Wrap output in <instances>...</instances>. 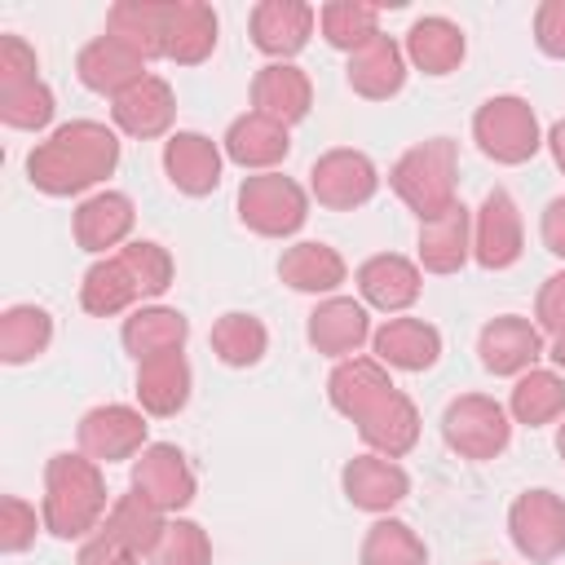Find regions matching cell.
I'll use <instances>...</instances> for the list:
<instances>
[{"instance_id":"1","label":"cell","mask_w":565,"mask_h":565,"mask_svg":"<svg viewBox=\"0 0 565 565\" xmlns=\"http://www.w3.org/2000/svg\"><path fill=\"white\" fill-rule=\"evenodd\" d=\"M327 397H331V406L344 419H353V428L371 446V455L402 459V455L415 450V441H419V411L388 380V366H380L375 358H344V362H335V371L327 380Z\"/></svg>"},{"instance_id":"2","label":"cell","mask_w":565,"mask_h":565,"mask_svg":"<svg viewBox=\"0 0 565 565\" xmlns=\"http://www.w3.org/2000/svg\"><path fill=\"white\" fill-rule=\"evenodd\" d=\"M115 168H119V137L97 119H71L53 128L44 141H35L26 154V177L49 199L84 194L97 181H106Z\"/></svg>"},{"instance_id":"3","label":"cell","mask_w":565,"mask_h":565,"mask_svg":"<svg viewBox=\"0 0 565 565\" xmlns=\"http://www.w3.org/2000/svg\"><path fill=\"white\" fill-rule=\"evenodd\" d=\"M106 512H110V499H106L102 463H93L84 450H57L44 463V503H40L44 530L62 543L93 539Z\"/></svg>"},{"instance_id":"4","label":"cell","mask_w":565,"mask_h":565,"mask_svg":"<svg viewBox=\"0 0 565 565\" xmlns=\"http://www.w3.org/2000/svg\"><path fill=\"white\" fill-rule=\"evenodd\" d=\"M455 177H459V150L450 137H428L419 146H411L393 172H388V185L393 194L424 221H437L441 212H450L459 199H455Z\"/></svg>"},{"instance_id":"5","label":"cell","mask_w":565,"mask_h":565,"mask_svg":"<svg viewBox=\"0 0 565 565\" xmlns=\"http://www.w3.org/2000/svg\"><path fill=\"white\" fill-rule=\"evenodd\" d=\"M472 141L486 159L503 163V168H516L525 159L539 154L543 146V132H539V115L525 97L516 93H499V97H486L472 115Z\"/></svg>"},{"instance_id":"6","label":"cell","mask_w":565,"mask_h":565,"mask_svg":"<svg viewBox=\"0 0 565 565\" xmlns=\"http://www.w3.org/2000/svg\"><path fill=\"white\" fill-rule=\"evenodd\" d=\"M309 216V194L282 172H252L238 185V221L260 238H291Z\"/></svg>"},{"instance_id":"7","label":"cell","mask_w":565,"mask_h":565,"mask_svg":"<svg viewBox=\"0 0 565 565\" xmlns=\"http://www.w3.org/2000/svg\"><path fill=\"white\" fill-rule=\"evenodd\" d=\"M441 437L459 459H499L512 441V415L486 393H463L441 415Z\"/></svg>"},{"instance_id":"8","label":"cell","mask_w":565,"mask_h":565,"mask_svg":"<svg viewBox=\"0 0 565 565\" xmlns=\"http://www.w3.org/2000/svg\"><path fill=\"white\" fill-rule=\"evenodd\" d=\"M512 547L530 565H552L565 556V499L556 490H525L508 508Z\"/></svg>"},{"instance_id":"9","label":"cell","mask_w":565,"mask_h":565,"mask_svg":"<svg viewBox=\"0 0 565 565\" xmlns=\"http://www.w3.org/2000/svg\"><path fill=\"white\" fill-rule=\"evenodd\" d=\"M128 490H137L150 508H159L163 516H177L181 508L194 503V468L185 463V455L172 441H150L137 459H132V477Z\"/></svg>"},{"instance_id":"10","label":"cell","mask_w":565,"mask_h":565,"mask_svg":"<svg viewBox=\"0 0 565 565\" xmlns=\"http://www.w3.org/2000/svg\"><path fill=\"white\" fill-rule=\"evenodd\" d=\"M375 190H380V172L362 150L340 146V150L318 154L313 168H309V194L318 199V207L353 212V207L371 203Z\"/></svg>"},{"instance_id":"11","label":"cell","mask_w":565,"mask_h":565,"mask_svg":"<svg viewBox=\"0 0 565 565\" xmlns=\"http://www.w3.org/2000/svg\"><path fill=\"white\" fill-rule=\"evenodd\" d=\"M146 411L141 406H124V402H106V406H93L75 437H79V450L93 459V463H119V459H137L150 441H146Z\"/></svg>"},{"instance_id":"12","label":"cell","mask_w":565,"mask_h":565,"mask_svg":"<svg viewBox=\"0 0 565 565\" xmlns=\"http://www.w3.org/2000/svg\"><path fill=\"white\" fill-rule=\"evenodd\" d=\"M525 252L521 207L508 190H490L472 212V260L481 269H512Z\"/></svg>"},{"instance_id":"13","label":"cell","mask_w":565,"mask_h":565,"mask_svg":"<svg viewBox=\"0 0 565 565\" xmlns=\"http://www.w3.org/2000/svg\"><path fill=\"white\" fill-rule=\"evenodd\" d=\"M477 358H481V366H486L490 375L516 380V375L534 371L539 358H547V340H543V331H539L530 318H521V313H499V318H490V322L477 331Z\"/></svg>"},{"instance_id":"14","label":"cell","mask_w":565,"mask_h":565,"mask_svg":"<svg viewBox=\"0 0 565 565\" xmlns=\"http://www.w3.org/2000/svg\"><path fill=\"white\" fill-rule=\"evenodd\" d=\"M313 22H318V9L305 4V0H260L247 18V31H252V44L265 57L287 62L309 44Z\"/></svg>"},{"instance_id":"15","label":"cell","mask_w":565,"mask_h":565,"mask_svg":"<svg viewBox=\"0 0 565 565\" xmlns=\"http://www.w3.org/2000/svg\"><path fill=\"white\" fill-rule=\"evenodd\" d=\"M340 490L344 499L358 508V512H393L406 494H411V477L397 459H384V455H358L344 463L340 472Z\"/></svg>"},{"instance_id":"16","label":"cell","mask_w":565,"mask_h":565,"mask_svg":"<svg viewBox=\"0 0 565 565\" xmlns=\"http://www.w3.org/2000/svg\"><path fill=\"white\" fill-rule=\"evenodd\" d=\"M358 291H362V305L380 309V313H402L419 300V287H424V274L415 260L397 256V252H380V256H366L353 274Z\"/></svg>"},{"instance_id":"17","label":"cell","mask_w":565,"mask_h":565,"mask_svg":"<svg viewBox=\"0 0 565 565\" xmlns=\"http://www.w3.org/2000/svg\"><path fill=\"white\" fill-rule=\"evenodd\" d=\"M305 335L309 344L322 353V358H358V349L371 340V318H366V305L353 300V296H327L309 322H305Z\"/></svg>"},{"instance_id":"18","label":"cell","mask_w":565,"mask_h":565,"mask_svg":"<svg viewBox=\"0 0 565 565\" xmlns=\"http://www.w3.org/2000/svg\"><path fill=\"white\" fill-rule=\"evenodd\" d=\"M75 75H79L84 88H93V93H102V97L115 102L119 93H128L132 84L146 79V57L132 53V49H128L124 40H115V35H97V40H88V44L79 49Z\"/></svg>"},{"instance_id":"19","label":"cell","mask_w":565,"mask_h":565,"mask_svg":"<svg viewBox=\"0 0 565 565\" xmlns=\"http://www.w3.org/2000/svg\"><path fill=\"white\" fill-rule=\"evenodd\" d=\"M110 119L124 137H137V141H154L172 128L177 119V93L168 79L159 75H146L141 84H132L128 93H119L110 102Z\"/></svg>"},{"instance_id":"20","label":"cell","mask_w":565,"mask_h":565,"mask_svg":"<svg viewBox=\"0 0 565 565\" xmlns=\"http://www.w3.org/2000/svg\"><path fill=\"white\" fill-rule=\"evenodd\" d=\"M344 79H349V88H353L358 97H366V102H388V97H397V93L406 88V53H402V44L380 31L375 40H366L362 49L349 53Z\"/></svg>"},{"instance_id":"21","label":"cell","mask_w":565,"mask_h":565,"mask_svg":"<svg viewBox=\"0 0 565 565\" xmlns=\"http://www.w3.org/2000/svg\"><path fill=\"white\" fill-rule=\"evenodd\" d=\"M309 106H313V84H309V75L300 66H291V62H265L252 75V110L256 115L291 128V124H300L309 115Z\"/></svg>"},{"instance_id":"22","label":"cell","mask_w":565,"mask_h":565,"mask_svg":"<svg viewBox=\"0 0 565 565\" xmlns=\"http://www.w3.org/2000/svg\"><path fill=\"white\" fill-rule=\"evenodd\" d=\"M221 163H225V150L203 132H172L163 141V172L190 199H203L221 185Z\"/></svg>"},{"instance_id":"23","label":"cell","mask_w":565,"mask_h":565,"mask_svg":"<svg viewBox=\"0 0 565 565\" xmlns=\"http://www.w3.org/2000/svg\"><path fill=\"white\" fill-rule=\"evenodd\" d=\"M132 221H137V212H132V199H128V194H119V190H97V194H88V199L75 207L71 234H75V243H79L84 252L106 256L110 247H124V238L132 234Z\"/></svg>"},{"instance_id":"24","label":"cell","mask_w":565,"mask_h":565,"mask_svg":"<svg viewBox=\"0 0 565 565\" xmlns=\"http://www.w3.org/2000/svg\"><path fill=\"white\" fill-rule=\"evenodd\" d=\"M371 349L388 371H428L441 358V331L424 318H388L380 331H371Z\"/></svg>"},{"instance_id":"25","label":"cell","mask_w":565,"mask_h":565,"mask_svg":"<svg viewBox=\"0 0 565 565\" xmlns=\"http://www.w3.org/2000/svg\"><path fill=\"white\" fill-rule=\"evenodd\" d=\"M221 150H225L230 163H238L247 172H274L291 150V132L282 124L247 110L225 128V146Z\"/></svg>"},{"instance_id":"26","label":"cell","mask_w":565,"mask_h":565,"mask_svg":"<svg viewBox=\"0 0 565 565\" xmlns=\"http://www.w3.org/2000/svg\"><path fill=\"white\" fill-rule=\"evenodd\" d=\"M402 53H406V62H411L415 71L441 79V75L459 71V62H463V53H468V40H463L459 22H450V18H441V13H428V18H415V22H411Z\"/></svg>"},{"instance_id":"27","label":"cell","mask_w":565,"mask_h":565,"mask_svg":"<svg viewBox=\"0 0 565 565\" xmlns=\"http://www.w3.org/2000/svg\"><path fill=\"white\" fill-rule=\"evenodd\" d=\"M168 22H172V0H119L106 13V35L124 40L132 53L150 62L168 53Z\"/></svg>"},{"instance_id":"28","label":"cell","mask_w":565,"mask_h":565,"mask_svg":"<svg viewBox=\"0 0 565 565\" xmlns=\"http://www.w3.org/2000/svg\"><path fill=\"white\" fill-rule=\"evenodd\" d=\"M185 402H190V362L181 349L137 362V406L146 415L168 419V415L185 411Z\"/></svg>"},{"instance_id":"29","label":"cell","mask_w":565,"mask_h":565,"mask_svg":"<svg viewBox=\"0 0 565 565\" xmlns=\"http://www.w3.org/2000/svg\"><path fill=\"white\" fill-rule=\"evenodd\" d=\"M472 256V212L455 203L437 221L419 225V269L428 274H459Z\"/></svg>"},{"instance_id":"30","label":"cell","mask_w":565,"mask_h":565,"mask_svg":"<svg viewBox=\"0 0 565 565\" xmlns=\"http://www.w3.org/2000/svg\"><path fill=\"white\" fill-rule=\"evenodd\" d=\"M278 278H282L291 291L331 296V291L349 278V265H344V256H340L335 247L305 238V243L282 247V256H278Z\"/></svg>"},{"instance_id":"31","label":"cell","mask_w":565,"mask_h":565,"mask_svg":"<svg viewBox=\"0 0 565 565\" xmlns=\"http://www.w3.org/2000/svg\"><path fill=\"white\" fill-rule=\"evenodd\" d=\"M185 335H190L185 313H181V309H168V305H137V309L124 318V331H119L124 349H128L137 362H146V358H154V353L181 349Z\"/></svg>"},{"instance_id":"32","label":"cell","mask_w":565,"mask_h":565,"mask_svg":"<svg viewBox=\"0 0 565 565\" xmlns=\"http://www.w3.org/2000/svg\"><path fill=\"white\" fill-rule=\"evenodd\" d=\"M216 13L212 4H199V0H172V22H168V62L177 66H199L212 57L216 49Z\"/></svg>"},{"instance_id":"33","label":"cell","mask_w":565,"mask_h":565,"mask_svg":"<svg viewBox=\"0 0 565 565\" xmlns=\"http://www.w3.org/2000/svg\"><path fill=\"white\" fill-rule=\"evenodd\" d=\"M137 300H141V291H137V282H132V274L124 269L119 256H102V260L88 265V274H84V282H79V305H84V313H93V318H115V313L132 309Z\"/></svg>"},{"instance_id":"34","label":"cell","mask_w":565,"mask_h":565,"mask_svg":"<svg viewBox=\"0 0 565 565\" xmlns=\"http://www.w3.org/2000/svg\"><path fill=\"white\" fill-rule=\"evenodd\" d=\"M508 415H512V424H525V428H543V424L561 419L565 415V380L556 371H543V366L516 375L512 397H508Z\"/></svg>"},{"instance_id":"35","label":"cell","mask_w":565,"mask_h":565,"mask_svg":"<svg viewBox=\"0 0 565 565\" xmlns=\"http://www.w3.org/2000/svg\"><path fill=\"white\" fill-rule=\"evenodd\" d=\"M53 344V318L40 305H9L0 313V362H35Z\"/></svg>"},{"instance_id":"36","label":"cell","mask_w":565,"mask_h":565,"mask_svg":"<svg viewBox=\"0 0 565 565\" xmlns=\"http://www.w3.org/2000/svg\"><path fill=\"white\" fill-rule=\"evenodd\" d=\"M212 353L225 362V366H256L265 353H269V331L256 313H243V309H230L212 322V335H207Z\"/></svg>"},{"instance_id":"37","label":"cell","mask_w":565,"mask_h":565,"mask_svg":"<svg viewBox=\"0 0 565 565\" xmlns=\"http://www.w3.org/2000/svg\"><path fill=\"white\" fill-rule=\"evenodd\" d=\"M358 561H362V565H428V547H424V539H419L406 521L380 516V521L362 534Z\"/></svg>"},{"instance_id":"38","label":"cell","mask_w":565,"mask_h":565,"mask_svg":"<svg viewBox=\"0 0 565 565\" xmlns=\"http://www.w3.org/2000/svg\"><path fill=\"white\" fill-rule=\"evenodd\" d=\"M163 525H168V516H163L159 508H150L137 490L119 494V499L110 503L106 521H102V530H106V534H115L119 543H128L137 556H146V552L154 547V539L163 534Z\"/></svg>"},{"instance_id":"39","label":"cell","mask_w":565,"mask_h":565,"mask_svg":"<svg viewBox=\"0 0 565 565\" xmlns=\"http://www.w3.org/2000/svg\"><path fill=\"white\" fill-rule=\"evenodd\" d=\"M318 31L331 49H362L366 40L380 35V9L375 4H362V0H331L318 9Z\"/></svg>"},{"instance_id":"40","label":"cell","mask_w":565,"mask_h":565,"mask_svg":"<svg viewBox=\"0 0 565 565\" xmlns=\"http://www.w3.org/2000/svg\"><path fill=\"white\" fill-rule=\"evenodd\" d=\"M146 565H212V543L207 530L199 521L172 516L163 525V534L154 539V547L146 552Z\"/></svg>"},{"instance_id":"41","label":"cell","mask_w":565,"mask_h":565,"mask_svg":"<svg viewBox=\"0 0 565 565\" xmlns=\"http://www.w3.org/2000/svg\"><path fill=\"white\" fill-rule=\"evenodd\" d=\"M115 256H119V260H124V269L132 274V282H137L141 300H159V296L172 287V274H177V265H172L168 247H159L154 238H137V243H124Z\"/></svg>"},{"instance_id":"42","label":"cell","mask_w":565,"mask_h":565,"mask_svg":"<svg viewBox=\"0 0 565 565\" xmlns=\"http://www.w3.org/2000/svg\"><path fill=\"white\" fill-rule=\"evenodd\" d=\"M53 110H57V102H53V88L44 79H31V84H18V88L0 93V119L9 128L40 132V128H49Z\"/></svg>"},{"instance_id":"43","label":"cell","mask_w":565,"mask_h":565,"mask_svg":"<svg viewBox=\"0 0 565 565\" xmlns=\"http://www.w3.org/2000/svg\"><path fill=\"white\" fill-rule=\"evenodd\" d=\"M534 327L547 340V358L565 371V269L543 278V287L534 296Z\"/></svg>"},{"instance_id":"44","label":"cell","mask_w":565,"mask_h":565,"mask_svg":"<svg viewBox=\"0 0 565 565\" xmlns=\"http://www.w3.org/2000/svg\"><path fill=\"white\" fill-rule=\"evenodd\" d=\"M44 525V516H35V508L18 494H4L0 499V552L4 556H18L35 543V530Z\"/></svg>"},{"instance_id":"45","label":"cell","mask_w":565,"mask_h":565,"mask_svg":"<svg viewBox=\"0 0 565 565\" xmlns=\"http://www.w3.org/2000/svg\"><path fill=\"white\" fill-rule=\"evenodd\" d=\"M31 79H40L35 49L22 35H0V93L18 88V84H31Z\"/></svg>"},{"instance_id":"46","label":"cell","mask_w":565,"mask_h":565,"mask_svg":"<svg viewBox=\"0 0 565 565\" xmlns=\"http://www.w3.org/2000/svg\"><path fill=\"white\" fill-rule=\"evenodd\" d=\"M534 44L547 57H561L565 62V0H543L534 9Z\"/></svg>"},{"instance_id":"47","label":"cell","mask_w":565,"mask_h":565,"mask_svg":"<svg viewBox=\"0 0 565 565\" xmlns=\"http://www.w3.org/2000/svg\"><path fill=\"white\" fill-rule=\"evenodd\" d=\"M137 561L141 556L128 543H119L115 534H106V530H97L93 539H84V547L75 556V565H137Z\"/></svg>"},{"instance_id":"48","label":"cell","mask_w":565,"mask_h":565,"mask_svg":"<svg viewBox=\"0 0 565 565\" xmlns=\"http://www.w3.org/2000/svg\"><path fill=\"white\" fill-rule=\"evenodd\" d=\"M539 234H543V247H547L552 256H561V260H565V194H556V199L543 207Z\"/></svg>"},{"instance_id":"49","label":"cell","mask_w":565,"mask_h":565,"mask_svg":"<svg viewBox=\"0 0 565 565\" xmlns=\"http://www.w3.org/2000/svg\"><path fill=\"white\" fill-rule=\"evenodd\" d=\"M547 150H552V159H556V168L565 172V119H556V124L547 128Z\"/></svg>"},{"instance_id":"50","label":"cell","mask_w":565,"mask_h":565,"mask_svg":"<svg viewBox=\"0 0 565 565\" xmlns=\"http://www.w3.org/2000/svg\"><path fill=\"white\" fill-rule=\"evenodd\" d=\"M556 450H561V459H565V424L556 428Z\"/></svg>"},{"instance_id":"51","label":"cell","mask_w":565,"mask_h":565,"mask_svg":"<svg viewBox=\"0 0 565 565\" xmlns=\"http://www.w3.org/2000/svg\"><path fill=\"white\" fill-rule=\"evenodd\" d=\"M486 565H494V561H486Z\"/></svg>"}]
</instances>
